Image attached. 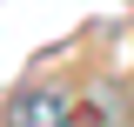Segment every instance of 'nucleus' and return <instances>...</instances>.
Masks as SVG:
<instances>
[{"label": "nucleus", "instance_id": "1", "mask_svg": "<svg viewBox=\"0 0 134 127\" xmlns=\"http://www.w3.org/2000/svg\"><path fill=\"white\" fill-rule=\"evenodd\" d=\"M67 114H74L67 87H20L7 107V127H67Z\"/></svg>", "mask_w": 134, "mask_h": 127}]
</instances>
